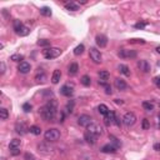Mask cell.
<instances>
[{"label": "cell", "instance_id": "cell-4", "mask_svg": "<svg viewBox=\"0 0 160 160\" xmlns=\"http://www.w3.org/2000/svg\"><path fill=\"white\" fill-rule=\"evenodd\" d=\"M89 56L93 61L95 63V64H100L103 60V56H102V53L99 51L96 48H90L89 50Z\"/></svg>", "mask_w": 160, "mask_h": 160}, {"label": "cell", "instance_id": "cell-30", "mask_svg": "<svg viewBox=\"0 0 160 160\" xmlns=\"http://www.w3.org/2000/svg\"><path fill=\"white\" fill-rule=\"evenodd\" d=\"M29 131H30L31 134H34V135H40V134H41V129L39 128V126H36V125H33V126H30Z\"/></svg>", "mask_w": 160, "mask_h": 160}, {"label": "cell", "instance_id": "cell-18", "mask_svg": "<svg viewBox=\"0 0 160 160\" xmlns=\"http://www.w3.org/2000/svg\"><path fill=\"white\" fill-rule=\"evenodd\" d=\"M98 75H99L100 81H104V83H106L109 80V78H110V73H109L108 70H100Z\"/></svg>", "mask_w": 160, "mask_h": 160}, {"label": "cell", "instance_id": "cell-49", "mask_svg": "<svg viewBox=\"0 0 160 160\" xmlns=\"http://www.w3.org/2000/svg\"><path fill=\"white\" fill-rule=\"evenodd\" d=\"M158 119H159V124H160V113H159V115H158Z\"/></svg>", "mask_w": 160, "mask_h": 160}, {"label": "cell", "instance_id": "cell-50", "mask_svg": "<svg viewBox=\"0 0 160 160\" xmlns=\"http://www.w3.org/2000/svg\"><path fill=\"white\" fill-rule=\"evenodd\" d=\"M158 66H160V61H158Z\"/></svg>", "mask_w": 160, "mask_h": 160}, {"label": "cell", "instance_id": "cell-29", "mask_svg": "<svg viewBox=\"0 0 160 160\" xmlns=\"http://www.w3.org/2000/svg\"><path fill=\"white\" fill-rule=\"evenodd\" d=\"M84 50H85V46H84L83 44H80V45H78L77 48L74 49V55H77V56H79V55H81V54L84 53Z\"/></svg>", "mask_w": 160, "mask_h": 160}, {"label": "cell", "instance_id": "cell-12", "mask_svg": "<svg viewBox=\"0 0 160 160\" xmlns=\"http://www.w3.org/2000/svg\"><path fill=\"white\" fill-rule=\"evenodd\" d=\"M88 131L95 134V135H100V134L103 133V129H102V126H100V125L93 123V124H90L89 126H88Z\"/></svg>", "mask_w": 160, "mask_h": 160}, {"label": "cell", "instance_id": "cell-14", "mask_svg": "<svg viewBox=\"0 0 160 160\" xmlns=\"http://www.w3.org/2000/svg\"><path fill=\"white\" fill-rule=\"evenodd\" d=\"M18 70L22 74H28L29 71L31 70V65L29 64V63H26V61H22L19 64V66H18Z\"/></svg>", "mask_w": 160, "mask_h": 160}, {"label": "cell", "instance_id": "cell-24", "mask_svg": "<svg viewBox=\"0 0 160 160\" xmlns=\"http://www.w3.org/2000/svg\"><path fill=\"white\" fill-rule=\"evenodd\" d=\"M20 144H22V141H20L19 139H13L9 144V149H19Z\"/></svg>", "mask_w": 160, "mask_h": 160}, {"label": "cell", "instance_id": "cell-27", "mask_svg": "<svg viewBox=\"0 0 160 160\" xmlns=\"http://www.w3.org/2000/svg\"><path fill=\"white\" fill-rule=\"evenodd\" d=\"M29 33H30V29L24 25V26H23L22 29H20L19 31H16V34H18L19 36H26V35L29 34Z\"/></svg>", "mask_w": 160, "mask_h": 160}, {"label": "cell", "instance_id": "cell-6", "mask_svg": "<svg viewBox=\"0 0 160 160\" xmlns=\"http://www.w3.org/2000/svg\"><path fill=\"white\" fill-rule=\"evenodd\" d=\"M78 124L80 126H84V128H88L90 124H93V119H91V116L86 115V114H83V115H80L78 118Z\"/></svg>", "mask_w": 160, "mask_h": 160}, {"label": "cell", "instance_id": "cell-17", "mask_svg": "<svg viewBox=\"0 0 160 160\" xmlns=\"http://www.w3.org/2000/svg\"><path fill=\"white\" fill-rule=\"evenodd\" d=\"M118 148H115L113 144H106V145H104L103 148H102V151L105 154H114L115 151H116Z\"/></svg>", "mask_w": 160, "mask_h": 160}, {"label": "cell", "instance_id": "cell-7", "mask_svg": "<svg viewBox=\"0 0 160 160\" xmlns=\"http://www.w3.org/2000/svg\"><path fill=\"white\" fill-rule=\"evenodd\" d=\"M136 65H138V68L140 71H143V73H149V71L151 70L150 68V64L146 60H139L136 63Z\"/></svg>", "mask_w": 160, "mask_h": 160}, {"label": "cell", "instance_id": "cell-47", "mask_svg": "<svg viewBox=\"0 0 160 160\" xmlns=\"http://www.w3.org/2000/svg\"><path fill=\"white\" fill-rule=\"evenodd\" d=\"M115 103H116V104H120V105H121V104H123V100H119V99H115Z\"/></svg>", "mask_w": 160, "mask_h": 160}, {"label": "cell", "instance_id": "cell-10", "mask_svg": "<svg viewBox=\"0 0 160 160\" xmlns=\"http://www.w3.org/2000/svg\"><path fill=\"white\" fill-rule=\"evenodd\" d=\"M95 41H96V45H98L99 48H105V46L108 45V38L105 35H103V34L96 35Z\"/></svg>", "mask_w": 160, "mask_h": 160}, {"label": "cell", "instance_id": "cell-35", "mask_svg": "<svg viewBox=\"0 0 160 160\" xmlns=\"http://www.w3.org/2000/svg\"><path fill=\"white\" fill-rule=\"evenodd\" d=\"M109 139H110V140H111L113 145H114L115 148H119V146L121 145V143H120L119 140H118V139H116V138H115L114 135H110V136H109Z\"/></svg>", "mask_w": 160, "mask_h": 160}, {"label": "cell", "instance_id": "cell-21", "mask_svg": "<svg viewBox=\"0 0 160 160\" xmlns=\"http://www.w3.org/2000/svg\"><path fill=\"white\" fill-rule=\"evenodd\" d=\"M35 80H38V81H41V83L46 80V75H45V73H44L43 69H39V71L36 73V75H35Z\"/></svg>", "mask_w": 160, "mask_h": 160}, {"label": "cell", "instance_id": "cell-46", "mask_svg": "<svg viewBox=\"0 0 160 160\" xmlns=\"http://www.w3.org/2000/svg\"><path fill=\"white\" fill-rule=\"evenodd\" d=\"M0 66H1V75L5 73V64H4V63H1V64H0Z\"/></svg>", "mask_w": 160, "mask_h": 160}, {"label": "cell", "instance_id": "cell-34", "mask_svg": "<svg viewBox=\"0 0 160 160\" xmlns=\"http://www.w3.org/2000/svg\"><path fill=\"white\" fill-rule=\"evenodd\" d=\"M74 105H75V102H74V100H70V102L66 104L65 110L68 111V113H73L74 111Z\"/></svg>", "mask_w": 160, "mask_h": 160}, {"label": "cell", "instance_id": "cell-9", "mask_svg": "<svg viewBox=\"0 0 160 160\" xmlns=\"http://www.w3.org/2000/svg\"><path fill=\"white\" fill-rule=\"evenodd\" d=\"M84 139H85V141L88 143V144L94 145L96 143V140H98V135H95V134H93L90 131H86L85 134H84Z\"/></svg>", "mask_w": 160, "mask_h": 160}, {"label": "cell", "instance_id": "cell-38", "mask_svg": "<svg viewBox=\"0 0 160 160\" xmlns=\"http://www.w3.org/2000/svg\"><path fill=\"white\" fill-rule=\"evenodd\" d=\"M38 45H39V46H48V45H50V40L41 39V40L38 41Z\"/></svg>", "mask_w": 160, "mask_h": 160}, {"label": "cell", "instance_id": "cell-43", "mask_svg": "<svg viewBox=\"0 0 160 160\" xmlns=\"http://www.w3.org/2000/svg\"><path fill=\"white\" fill-rule=\"evenodd\" d=\"M154 83H155V85H157L159 89H160V77H157L154 79Z\"/></svg>", "mask_w": 160, "mask_h": 160}, {"label": "cell", "instance_id": "cell-1", "mask_svg": "<svg viewBox=\"0 0 160 160\" xmlns=\"http://www.w3.org/2000/svg\"><path fill=\"white\" fill-rule=\"evenodd\" d=\"M58 113V103L55 100H49L43 108L40 109V116L45 121H51L55 119Z\"/></svg>", "mask_w": 160, "mask_h": 160}, {"label": "cell", "instance_id": "cell-41", "mask_svg": "<svg viewBox=\"0 0 160 160\" xmlns=\"http://www.w3.org/2000/svg\"><path fill=\"white\" fill-rule=\"evenodd\" d=\"M145 26H146V23H138V24H135L136 29H144Z\"/></svg>", "mask_w": 160, "mask_h": 160}, {"label": "cell", "instance_id": "cell-16", "mask_svg": "<svg viewBox=\"0 0 160 160\" xmlns=\"http://www.w3.org/2000/svg\"><path fill=\"white\" fill-rule=\"evenodd\" d=\"M115 88H116L118 90L123 91V90H125L126 88H128V84L125 83V80L120 79V78H116L115 79Z\"/></svg>", "mask_w": 160, "mask_h": 160}, {"label": "cell", "instance_id": "cell-33", "mask_svg": "<svg viewBox=\"0 0 160 160\" xmlns=\"http://www.w3.org/2000/svg\"><path fill=\"white\" fill-rule=\"evenodd\" d=\"M143 108H144L146 111H153L154 110V105L151 104V103H149V102H144V103H143Z\"/></svg>", "mask_w": 160, "mask_h": 160}, {"label": "cell", "instance_id": "cell-5", "mask_svg": "<svg viewBox=\"0 0 160 160\" xmlns=\"http://www.w3.org/2000/svg\"><path fill=\"white\" fill-rule=\"evenodd\" d=\"M123 123L126 126H133L134 124L136 123V115L134 114V113H131V111L126 113V114L124 115V118H123Z\"/></svg>", "mask_w": 160, "mask_h": 160}, {"label": "cell", "instance_id": "cell-22", "mask_svg": "<svg viewBox=\"0 0 160 160\" xmlns=\"http://www.w3.org/2000/svg\"><path fill=\"white\" fill-rule=\"evenodd\" d=\"M65 9L66 10H70V11H78L79 10V5L77 3H66L65 4Z\"/></svg>", "mask_w": 160, "mask_h": 160}, {"label": "cell", "instance_id": "cell-31", "mask_svg": "<svg viewBox=\"0 0 160 160\" xmlns=\"http://www.w3.org/2000/svg\"><path fill=\"white\" fill-rule=\"evenodd\" d=\"M23 26H24V24H23L22 22H20V20H14V23H13V28H14L15 33H16V31H19Z\"/></svg>", "mask_w": 160, "mask_h": 160}, {"label": "cell", "instance_id": "cell-44", "mask_svg": "<svg viewBox=\"0 0 160 160\" xmlns=\"http://www.w3.org/2000/svg\"><path fill=\"white\" fill-rule=\"evenodd\" d=\"M114 123H115V124H116L118 126H120V125H121V120H120L119 118L116 116V118H115V121H114Z\"/></svg>", "mask_w": 160, "mask_h": 160}, {"label": "cell", "instance_id": "cell-25", "mask_svg": "<svg viewBox=\"0 0 160 160\" xmlns=\"http://www.w3.org/2000/svg\"><path fill=\"white\" fill-rule=\"evenodd\" d=\"M119 71L123 75H125V77H130V69L128 68L126 65H124V64H121V65H119Z\"/></svg>", "mask_w": 160, "mask_h": 160}, {"label": "cell", "instance_id": "cell-32", "mask_svg": "<svg viewBox=\"0 0 160 160\" xmlns=\"http://www.w3.org/2000/svg\"><path fill=\"white\" fill-rule=\"evenodd\" d=\"M40 14L44 16H50L51 15V10H50V8H48V6H43L40 9Z\"/></svg>", "mask_w": 160, "mask_h": 160}, {"label": "cell", "instance_id": "cell-42", "mask_svg": "<svg viewBox=\"0 0 160 160\" xmlns=\"http://www.w3.org/2000/svg\"><path fill=\"white\" fill-rule=\"evenodd\" d=\"M20 149V148H19ZM19 149H10V153H11V155H18V154H20V150Z\"/></svg>", "mask_w": 160, "mask_h": 160}, {"label": "cell", "instance_id": "cell-15", "mask_svg": "<svg viewBox=\"0 0 160 160\" xmlns=\"http://www.w3.org/2000/svg\"><path fill=\"white\" fill-rule=\"evenodd\" d=\"M115 118H116V115H115V113L114 111H109L106 115H105V118H104V123H105V125H111L115 121Z\"/></svg>", "mask_w": 160, "mask_h": 160}, {"label": "cell", "instance_id": "cell-13", "mask_svg": "<svg viewBox=\"0 0 160 160\" xmlns=\"http://www.w3.org/2000/svg\"><path fill=\"white\" fill-rule=\"evenodd\" d=\"M60 93L64 96H71V95H73V93H74V86L70 85V84H66V85L61 86Z\"/></svg>", "mask_w": 160, "mask_h": 160}, {"label": "cell", "instance_id": "cell-20", "mask_svg": "<svg viewBox=\"0 0 160 160\" xmlns=\"http://www.w3.org/2000/svg\"><path fill=\"white\" fill-rule=\"evenodd\" d=\"M78 70H79V65L77 63H71L68 68V73L69 75H75V74H78Z\"/></svg>", "mask_w": 160, "mask_h": 160}, {"label": "cell", "instance_id": "cell-37", "mask_svg": "<svg viewBox=\"0 0 160 160\" xmlns=\"http://www.w3.org/2000/svg\"><path fill=\"white\" fill-rule=\"evenodd\" d=\"M31 109H33V106H31L30 103H25V104H23V110H24L25 113L31 111Z\"/></svg>", "mask_w": 160, "mask_h": 160}, {"label": "cell", "instance_id": "cell-2", "mask_svg": "<svg viewBox=\"0 0 160 160\" xmlns=\"http://www.w3.org/2000/svg\"><path fill=\"white\" fill-rule=\"evenodd\" d=\"M44 138H45L46 141L54 143V141H56V140H59V139H60V131H59L58 129H55V128L48 129V130L45 131V134H44Z\"/></svg>", "mask_w": 160, "mask_h": 160}, {"label": "cell", "instance_id": "cell-36", "mask_svg": "<svg viewBox=\"0 0 160 160\" xmlns=\"http://www.w3.org/2000/svg\"><path fill=\"white\" fill-rule=\"evenodd\" d=\"M10 59L13 61H20V60H23V59H24V56L22 55V54H14V55L10 56ZM20 63H22V61H20Z\"/></svg>", "mask_w": 160, "mask_h": 160}, {"label": "cell", "instance_id": "cell-48", "mask_svg": "<svg viewBox=\"0 0 160 160\" xmlns=\"http://www.w3.org/2000/svg\"><path fill=\"white\" fill-rule=\"evenodd\" d=\"M157 53H159V54H160V46H158V48H157Z\"/></svg>", "mask_w": 160, "mask_h": 160}, {"label": "cell", "instance_id": "cell-19", "mask_svg": "<svg viewBox=\"0 0 160 160\" xmlns=\"http://www.w3.org/2000/svg\"><path fill=\"white\" fill-rule=\"evenodd\" d=\"M61 79V71L60 70H54V73L51 75V83L53 84H58Z\"/></svg>", "mask_w": 160, "mask_h": 160}, {"label": "cell", "instance_id": "cell-11", "mask_svg": "<svg viewBox=\"0 0 160 160\" xmlns=\"http://www.w3.org/2000/svg\"><path fill=\"white\" fill-rule=\"evenodd\" d=\"M119 56L126 59V58H135L136 56V51L134 50H126V49H120L119 51Z\"/></svg>", "mask_w": 160, "mask_h": 160}, {"label": "cell", "instance_id": "cell-23", "mask_svg": "<svg viewBox=\"0 0 160 160\" xmlns=\"http://www.w3.org/2000/svg\"><path fill=\"white\" fill-rule=\"evenodd\" d=\"M80 83H81L84 86H90V84H91V79H90L89 75H83L81 79H80Z\"/></svg>", "mask_w": 160, "mask_h": 160}, {"label": "cell", "instance_id": "cell-39", "mask_svg": "<svg viewBox=\"0 0 160 160\" xmlns=\"http://www.w3.org/2000/svg\"><path fill=\"white\" fill-rule=\"evenodd\" d=\"M129 43L130 44H145V40H143V39H130Z\"/></svg>", "mask_w": 160, "mask_h": 160}, {"label": "cell", "instance_id": "cell-3", "mask_svg": "<svg viewBox=\"0 0 160 160\" xmlns=\"http://www.w3.org/2000/svg\"><path fill=\"white\" fill-rule=\"evenodd\" d=\"M60 54H61V49H59V48H51L50 46V48H46L43 50V56L45 59H48V60L60 56Z\"/></svg>", "mask_w": 160, "mask_h": 160}, {"label": "cell", "instance_id": "cell-45", "mask_svg": "<svg viewBox=\"0 0 160 160\" xmlns=\"http://www.w3.org/2000/svg\"><path fill=\"white\" fill-rule=\"evenodd\" d=\"M154 150L160 151V143H158V144H154Z\"/></svg>", "mask_w": 160, "mask_h": 160}, {"label": "cell", "instance_id": "cell-40", "mask_svg": "<svg viewBox=\"0 0 160 160\" xmlns=\"http://www.w3.org/2000/svg\"><path fill=\"white\" fill-rule=\"evenodd\" d=\"M149 120L148 119H143V123H141V128L144 130H148L149 129Z\"/></svg>", "mask_w": 160, "mask_h": 160}, {"label": "cell", "instance_id": "cell-26", "mask_svg": "<svg viewBox=\"0 0 160 160\" xmlns=\"http://www.w3.org/2000/svg\"><path fill=\"white\" fill-rule=\"evenodd\" d=\"M98 110H99V113H100V114H102V115H104V116L106 115L109 111H110V110H109V108H108L105 104H100L99 106H98Z\"/></svg>", "mask_w": 160, "mask_h": 160}, {"label": "cell", "instance_id": "cell-8", "mask_svg": "<svg viewBox=\"0 0 160 160\" xmlns=\"http://www.w3.org/2000/svg\"><path fill=\"white\" fill-rule=\"evenodd\" d=\"M29 129L30 128H28L25 123H16L15 124V130L18 134H20V135H25V134L29 131Z\"/></svg>", "mask_w": 160, "mask_h": 160}, {"label": "cell", "instance_id": "cell-28", "mask_svg": "<svg viewBox=\"0 0 160 160\" xmlns=\"http://www.w3.org/2000/svg\"><path fill=\"white\" fill-rule=\"evenodd\" d=\"M8 118H9V111H8V109L0 108V119H1V120H6Z\"/></svg>", "mask_w": 160, "mask_h": 160}]
</instances>
